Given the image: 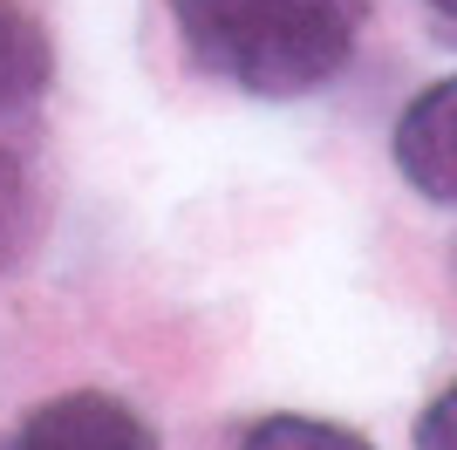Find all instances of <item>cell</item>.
<instances>
[{
	"label": "cell",
	"instance_id": "cell-1",
	"mask_svg": "<svg viewBox=\"0 0 457 450\" xmlns=\"http://www.w3.org/2000/svg\"><path fill=\"white\" fill-rule=\"evenodd\" d=\"M171 21L205 75L267 103H294L348 69L369 0H171Z\"/></svg>",
	"mask_w": 457,
	"mask_h": 450
},
{
	"label": "cell",
	"instance_id": "cell-2",
	"mask_svg": "<svg viewBox=\"0 0 457 450\" xmlns=\"http://www.w3.org/2000/svg\"><path fill=\"white\" fill-rule=\"evenodd\" d=\"M7 450H157V437L123 396L69 389L55 403H41Z\"/></svg>",
	"mask_w": 457,
	"mask_h": 450
},
{
	"label": "cell",
	"instance_id": "cell-3",
	"mask_svg": "<svg viewBox=\"0 0 457 450\" xmlns=\"http://www.w3.org/2000/svg\"><path fill=\"white\" fill-rule=\"evenodd\" d=\"M389 150H396V171L417 198L457 205V75H444L423 96H410V110L396 116Z\"/></svg>",
	"mask_w": 457,
	"mask_h": 450
},
{
	"label": "cell",
	"instance_id": "cell-4",
	"mask_svg": "<svg viewBox=\"0 0 457 450\" xmlns=\"http://www.w3.org/2000/svg\"><path fill=\"white\" fill-rule=\"evenodd\" d=\"M55 82V48H48V28H41L21 0H0V116L35 110Z\"/></svg>",
	"mask_w": 457,
	"mask_h": 450
},
{
	"label": "cell",
	"instance_id": "cell-5",
	"mask_svg": "<svg viewBox=\"0 0 457 450\" xmlns=\"http://www.w3.org/2000/svg\"><path fill=\"white\" fill-rule=\"evenodd\" d=\"M41 239V191L14 150L0 144V273H14Z\"/></svg>",
	"mask_w": 457,
	"mask_h": 450
},
{
	"label": "cell",
	"instance_id": "cell-6",
	"mask_svg": "<svg viewBox=\"0 0 457 450\" xmlns=\"http://www.w3.org/2000/svg\"><path fill=\"white\" fill-rule=\"evenodd\" d=\"M239 450H376V444L342 430V423H321V416H267L246 430Z\"/></svg>",
	"mask_w": 457,
	"mask_h": 450
},
{
	"label": "cell",
	"instance_id": "cell-7",
	"mask_svg": "<svg viewBox=\"0 0 457 450\" xmlns=\"http://www.w3.org/2000/svg\"><path fill=\"white\" fill-rule=\"evenodd\" d=\"M417 450H457V382H444L417 416Z\"/></svg>",
	"mask_w": 457,
	"mask_h": 450
},
{
	"label": "cell",
	"instance_id": "cell-8",
	"mask_svg": "<svg viewBox=\"0 0 457 450\" xmlns=\"http://www.w3.org/2000/svg\"><path fill=\"white\" fill-rule=\"evenodd\" d=\"M423 7H430V14H437L444 28H451V35H457V0H423Z\"/></svg>",
	"mask_w": 457,
	"mask_h": 450
}]
</instances>
